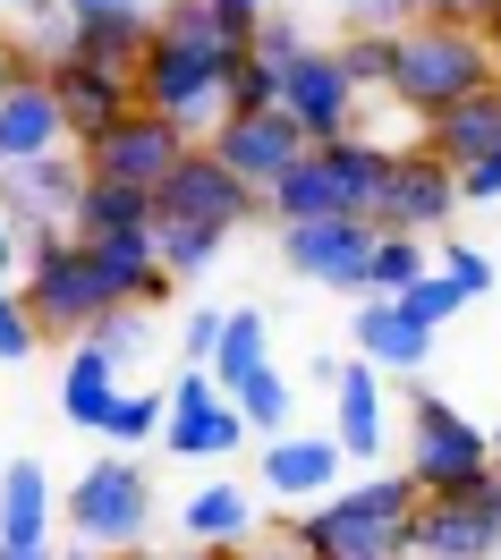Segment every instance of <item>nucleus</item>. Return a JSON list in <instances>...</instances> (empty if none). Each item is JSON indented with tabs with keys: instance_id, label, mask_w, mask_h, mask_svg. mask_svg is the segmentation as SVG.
<instances>
[{
	"instance_id": "ea45409f",
	"label": "nucleus",
	"mask_w": 501,
	"mask_h": 560,
	"mask_svg": "<svg viewBox=\"0 0 501 560\" xmlns=\"http://www.w3.org/2000/svg\"><path fill=\"white\" fill-rule=\"evenodd\" d=\"M43 349L35 315H26V298H18V280H0V365H26Z\"/></svg>"
},
{
	"instance_id": "39448f33",
	"label": "nucleus",
	"mask_w": 501,
	"mask_h": 560,
	"mask_svg": "<svg viewBox=\"0 0 501 560\" xmlns=\"http://www.w3.org/2000/svg\"><path fill=\"white\" fill-rule=\"evenodd\" d=\"M18 298H26V315H35V331H51V340H85V323L110 306V289L94 280V264H85V246L69 238V230H35V238H18Z\"/></svg>"
},
{
	"instance_id": "8fccbe9b",
	"label": "nucleus",
	"mask_w": 501,
	"mask_h": 560,
	"mask_svg": "<svg viewBox=\"0 0 501 560\" xmlns=\"http://www.w3.org/2000/svg\"><path fill=\"white\" fill-rule=\"evenodd\" d=\"M119 560H230V552H221V544H179V552H144V544H137V552H119Z\"/></svg>"
},
{
	"instance_id": "3c124183",
	"label": "nucleus",
	"mask_w": 501,
	"mask_h": 560,
	"mask_svg": "<svg viewBox=\"0 0 501 560\" xmlns=\"http://www.w3.org/2000/svg\"><path fill=\"white\" fill-rule=\"evenodd\" d=\"M119 9H144V0H69V26L77 18H119Z\"/></svg>"
},
{
	"instance_id": "9b49d317",
	"label": "nucleus",
	"mask_w": 501,
	"mask_h": 560,
	"mask_svg": "<svg viewBox=\"0 0 501 560\" xmlns=\"http://www.w3.org/2000/svg\"><path fill=\"white\" fill-rule=\"evenodd\" d=\"M179 153H187V137L171 128V119H162V110H144V103H137V110H119L103 137L77 144L85 178H110V187H144V196L162 187V171H171Z\"/></svg>"
},
{
	"instance_id": "bb28decb",
	"label": "nucleus",
	"mask_w": 501,
	"mask_h": 560,
	"mask_svg": "<svg viewBox=\"0 0 501 560\" xmlns=\"http://www.w3.org/2000/svg\"><path fill=\"white\" fill-rule=\"evenodd\" d=\"M144 35H153V9H119V18H77L69 51L77 60H103V69H137Z\"/></svg>"
},
{
	"instance_id": "f03ea898",
	"label": "nucleus",
	"mask_w": 501,
	"mask_h": 560,
	"mask_svg": "<svg viewBox=\"0 0 501 560\" xmlns=\"http://www.w3.org/2000/svg\"><path fill=\"white\" fill-rule=\"evenodd\" d=\"M383 162H392V144H374L365 128H349V137H331V144H306L264 187V221L272 230L281 221H365L374 187H383Z\"/></svg>"
},
{
	"instance_id": "6ab92c4d",
	"label": "nucleus",
	"mask_w": 501,
	"mask_h": 560,
	"mask_svg": "<svg viewBox=\"0 0 501 560\" xmlns=\"http://www.w3.org/2000/svg\"><path fill=\"white\" fill-rule=\"evenodd\" d=\"M94 280L110 289V306H162L171 298V272L153 264V230H103V238H77Z\"/></svg>"
},
{
	"instance_id": "f3484780",
	"label": "nucleus",
	"mask_w": 501,
	"mask_h": 560,
	"mask_svg": "<svg viewBox=\"0 0 501 560\" xmlns=\"http://www.w3.org/2000/svg\"><path fill=\"white\" fill-rule=\"evenodd\" d=\"M340 442L331 433H272L264 451H255V492L264 501H281V510H306V501H323V492L340 485Z\"/></svg>"
},
{
	"instance_id": "2eb2a0df",
	"label": "nucleus",
	"mask_w": 501,
	"mask_h": 560,
	"mask_svg": "<svg viewBox=\"0 0 501 560\" xmlns=\"http://www.w3.org/2000/svg\"><path fill=\"white\" fill-rule=\"evenodd\" d=\"M365 255H374V221H281V264L331 298H365Z\"/></svg>"
},
{
	"instance_id": "412c9836",
	"label": "nucleus",
	"mask_w": 501,
	"mask_h": 560,
	"mask_svg": "<svg viewBox=\"0 0 501 560\" xmlns=\"http://www.w3.org/2000/svg\"><path fill=\"white\" fill-rule=\"evenodd\" d=\"M331 442H340V458H383V442H392L383 374L358 357H340V383H331Z\"/></svg>"
},
{
	"instance_id": "2f4dec72",
	"label": "nucleus",
	"mask_w": 501,
	"mask_h": 560,
	"mask_svg": "<svg viewBox=\"0 0 501 560\" xmlns=\"http://www.w3.org/2000/svg\"><path fill=\"white\" fill-rule=\"evenodd\" d=\"M230 408H238V424H247L255 442H272V433H289V374H281V365H255L247 383L230 390Z\"/></svg>"
},
{
	"instance_id": "4468645a",
	"label": "nucleus",
	"mask_w": 501,
	"mask_h": 560,
	"mask_svg": "<svg viewBox=\"0 0 501 560\" xmlns=\"http://www.w3.org/2000/svg\"><path fill=\"white\" fill-rule=\"evenodd\" d=\"M77 196H85V162H77V144L0 171V221H9L18 238H35V230H69Z\"/></svg>"
},
{
	"instance_id": "a19ab883",
	"label": "nucleus",
	"mask_w": 501,
	"mask_h": 560,
	"mask_svg": "<svg viewBox=\"0 0 501 560\" xmlns=\"http://www.w3.org/2000/svg\"><path fill=\"white\" fill-rule=\"evenodd\" d=\"M442 272L459 280L467 298H485V289H493V255H485V246H459V238H451V246H442Z\"/></svg>"
},
{
	"instance_id": "f8f14e48",
	"label": "nucleus",
	"mask_w": 501,
	"mask_h": 560,
	"mask_svg": "<svg viewBox=\"0 0 501 560\" xmlns=\"http://www.w3.org/2000/svg\"><path fill=\"white\" fill-rule=\"evenodd\" d=\"M358 85L340 77V60H331V43H306L298 60H281V119L298 128L306 144H331L358 128Z\"/></svg>"
},
{
	"instance_id": "7ed1b4c3",
	"label": "nucleus",
	"mask_w": 501,
	"mask_h": 560,
	"mask_svg": "<svg viewBox=\"0 0 501 560\" xmlns=\"http://www.w3.org/2000/svg\"><path fill=\"white\" fill-rule=\"evenodd\" d=\"M493 85V51L476 26H451V18H408L399 26V60H392V103L433 119V110L467 103Z\"/></svg>"
},
{
	"instance_id": "aec40b11",
	"label": "nucleus",
	"mask_w": 501,
	"mask_h": 560,
	"mask_svg": "<svg viewBox=\"0 0 501 560\" xmlns=\"http://www.w3.org/2000/svg\"><path fill=\"white\" fill-rule=\"evenodd\" d=\"M60 144H69V119L51 103L43 69L9 77V94H0V171L9 162H35V153H60Z\"/></svg>"
},
{
	"instance_id": "4c0bfd02",
	"label": "nucleus",
	"mask_w": 501,
	"mask_h": 560,
	"mask_svg": "<svg viewBox=\"0 0 501 560\" xmlns=\"http://www.w3.org/2000/svg\"><path fill=\"white\" fill-rule=\"evenodd\" d=\"M399 306H408V323L442 331V323L459 315V306H476V298H467V289H459L451 272H426V280H408V289H399Z\"/></svg>"
},
{
	"instance_id": "4d7b16f0",
	"label": "nucleus",
	"mask_w": 501,
	"mask_h": 560,
	"mask_svg": "<svg viewBox=\"0 0 501 560\" xmlns=\"http://www.w3.org/2000/svg\"><path fill=\"white\" fill-rule=\"evenodd\" d=\"M485 442H493V458H501V424H493V433H485Z\"/></svg>"
},
{
	"instance_id": "6e6d98bb",
	"label": "nucleus",
	"mask_w": 501,
	"mask_h": 560,
	"mask_svg": "<svg viewBox=\"0 0 501 560\" xmlns=\"http://www.w3.org/2000/svg\"><path fill=\"white\" fill-rule=\"evenodd\" d=\"M51 560H110V552H94V544H69V552H51Z\"/></svg>"
},
{
	"instance_id": "a878e982",
	"label": "nucleus",
	"mask_w": 501,
	"mask_h": 560,
	"mask_svg": "<svg viewBox=\"0 0 501 560\" xmlns=\"http://www.w3.org/2000/svg\"><path fill=\"white\" fill-rule=\"evenodd\" d=\"M255 365H272V323L255 315V306H238V315H221L213 357H205V374H213V390H238V383L255 374Z\"/></svg>"
},
{
	"instance_id": "b1692460",
	"label": "nucleus",
	"mask_w": 501,
	"mask_h": 560,
	"mask_svg": "<svg viewBox=\"0 0 501 560\" xmlns=\"http://www.w3.org/2000/svg\"><path fill=\"white\" fill-rule=\"evenodd\" d=\"M433 153V162H451V171H467L476 153H493L501 144V94L485 85V94H467V103H451V110H433L426 119V137H417Z\"/></svg>"
},
{
	"instance_id": "1a4fd4ad",
	"label": "nucleus",
	"mask_w": 501,
	"mask_h": 560,
	"mask_svg": "<svg viewBox=\"0 0 501 560\" xmlns=\"http://www.w3.org/2000/svg\"><path fill=\"white\" fill-rule=\"evenodd\" d=\"M374 230H399V238H433V230H451L459 221V178L451 162H433L426 144H399L392 162H383V187H374V212H365Z\"/></svg>"
},
{
	"instance_id": "0eeeda50",
	"label": "nucleus",
	"mask_w": 501,
	"mask_h": 560,
	"mask_svg": "<svg viewBox=\"0 0 501 560\" xmlns=\"http://www.w3.org/2000/svg\"><path fill=\"white\" fill-rule=\"evenodd\" d=\"M408 560H501V458L451 492H417Z\"/></svg>"
},
{
	"instance_id": "7c9ffc66",
	"label": "nucleus",
	"mask_w": 501,
	"mask_h": 560,
	"mask_svg": "<svg viewBox=\"0 0 501 560\" xmlns=\"http://www.w3.org/2000/svg\"><path fill=\"white\" fill-rule=\"evenodd\" d=\"M85 340H94L119 374H128V365H144V357H153V306H103V315L85 323Z\"/></svg>"
},
{
	"instance_id": "5701e85b",
	"label": "nucleus",
	"mask_w": 501,
	"mask_h": 560,
	"mask_svg": "<svg viewBox=\"0 0 501 560\" xmlns=\"http://www.w3.org/2000/svg\"><path fill=\"white\" fill-rule=\"evenodd\" d=\"M426 357H433V331L408 323L399 298H358V365H374V374H417Z\"/></svg>"
},
{
	"instance_id": "a18cd8bd",
	"label": "nucleus",
	"mask_w": 501,
	"mask_h": 560,
	"mask_svg": "<svg viewBox=\"0 0 501 560\" xmlns=\"http://www.w3.org/2000/svg\"><path fill=\"white\" fill-rule=\"evenodd\" d=\"M349 26H408V0H331Z\"/></svg>"
},
{
	"instance_id": "6e6552de",
	"label": "nucleus",
	"mask_w": 501,
	"mask_h": 560,
	"mask_svg": "<svg viewBox=\"0 0 501 560\" xmlns=\"http://www.w3.org/2000/svg\"><path fill=\"white\" fill-rule=\"evenodd\" d=\"M485 467H493L485 424H467L451 399L417 390V399H408V485L417 492H451V485H467V476H485Z\"/></svg>"
},
{
	"instance_id": "e433bc0d",
	"label": "nucleus",
	"mask_w": 501,
	"mask_h": 560,
	"mask_svg": "<svg viewBox=\"0 0 501 560\" xmlns=\"http://www.w3.org/2000/svg\"><path fill=\"white\" fill-rule=\"evenodd\" d=\"M153 35H171V43H205V51H247V43L230 35V26H221L213 9H205V0H162V9H153Z\"/></svg>"
},
{
	"instance_id": "58836bf2",
	"label": "nucleus",
	"mask_w": 501,
	"mask_h": 560,
	"mask_svg": "<svg viewBox=\"0 0 501 560\" xmlns=\"http://www.w3.org/2000/svg\"><path fill=\"white\" fill-rule=\"evenodd\" d=\"M306 43H315V35H306V18H289V9H264V18H255V35H247V51L281 69V60H298Z\"/></svg>"
},
{
	"instance_id": "f704fd0d",
	"label": "nucleus",
	"mask_w": 501,
	"mask_h": 560,
	"mask_svg": "<svg viewBox=\"0 0 501 560\" xmlns=\"http://www.w3.org/2000/svg\"><path fill=\"white\" fill-rule=\"evenodd\" d=\"M221 246H230L221 230H196V221H153V264H162L171 280H196Z\"/></svg>"
},
{
	"instance_id": "de8ad7c7",
	"label": "nucleus",
	"mask_w": 501,
	"mask_h": 560,
	"mask_svg": "<svg viewBox=\"0 0 501 560\" xmlns=\"http://www.w3.org/2000/svg\"><path fill=\"white\" fill-rule=\"evenodd\" d=\"M213 331H221L213 306H196V315H187V365H205V357H213Z\"/></svg>"
},
{
	"instance_id": "cd10ccee",
	"label": "nucleus",
	"mask_w": 501,
	"mask_h": 560,
	"mask_svg": "<svg viewBox=\"0 0 501 560\" xmlns=\"http://www.w3.org/2000/svg\"><path fill=\"white\" fill-rule=\"evenodd\" d=\"M103 230H153V196H144V187L85 178V196H77V212H69V238H103Z\"/></svg>"
},
{
	"instance_id": "13d9d810",
	"label": "nucleus",
	"mask_w": 501,
	"mask_h": 560,
	"mask_svg": "<svg viewBox=\"0 0 501 560\" xmlns=\"http://www.w3.org/2000/svg\"><path fill=\"white\" fill-rule=\"evenodd\" d=\"M493 94H501V77H493Z\"/></svg>"
},
{
	"instance_id": "a211bd4d",
	"label": "nucleus",
	"mask_w": 501,
	"mask_h": 560,
	"mask_svg": "<svg viewBox=\"0 0 501 560\" xmlns=\"http://www.w3.org/2000/svg\"><path fill=\"white\" fill-rule=\"evenodd\" d=\"M205 153H213V162L238 178V187H255V196H264V187H272V178H281L289 162L306 153V137L289 128L281 110H238V119H221L213 137H205Z\"/></svg>"
},
{
	"instance_id": "20e7f679",
	"label": "nucleus",
	"mask_w": 501,
	"mask_h": 560,
	"mask_svg": "<svg viewBox=\"0 0 501 560\" xmlns=\"http://www.w3.org/2000/svg\"><path fill=\"white\" fill-rule=\"evenodd\" d=\"M230 60H238V51H205V43L144 35L128 85H137V103L162 110V119H171L187 144H205V137L221 128V77H230Z\"/></svg>"
},
{
	"instance_id": "864d4df0",
	"label": "nucleus",
	"mask_w": 501,
	"mask_h": 560,
	"mask_svg": "<svg viewBox=\"0 0 501 560\" xmlns=\"http://www.w3.org/2000/svg\"><path fill=\"white\" fill-rule=\"evenodd\" d=\"M476 35H485V51H493V77H501V9L485 18V26H476Z\"/></svg>"
},
{
	"instance_id": "4be33fe9",
	"label": "nucleus",
	"mask_w": 501,
	"mask_h": 560,
	"mask_svg": "<svg viewBox=\"0 0 501 560\" xmlns=\"http://www.w3.org/2000/svg\"><path fill=\"white\" fill-rule=\"evenodd\" d=\"M247 535H264V492L255 485H196L179 510V544H221L238 552Z\"/></svg>"
},
{
	"instance_id": "c03bdc74",
	"label": "nucleus",
	"mask_w": 501,
	"mask_h": 560,
	"mask_svg": "<svg viewBox=\"0 0 501 560\" xmlns=\"http://www.w3.org/2000/svg\"><path fill=\"white\" fill-rule=\"evenodd\" d=\"M501 0H408V18H451V26H485Z\"/></svg>"
},
{
	"instance_id": "c9c22d12",
	"label": "nucleus",
	"mask_w": 501,
	"mask_h": 560,
	"mask_svg": "<svg viewBox=\"0 0 501 560\" xmlns=\"http://www.w3.org/2000/svg\"><path fill=\"white\" fill-rule=\"evenodd\" d=\"M238 110H281V69L255 60V51H238L221 77V119H238Z\"/></svg>"
},
{
	"instance_id": "9d476101",
	"label": "nucleus",
	"mask_w": 501,
	"mask_h": 560,
	"mask_svg": "<svg viewBox=\"0 0 501 560\" xmlns=\"http://www.w3.org/2000/svg\"><path fill=\"white\" fill-rule=\"evenodd\" d=\"M153 221H196V230H221V238H230V230L264 221V196L238 187L205 144H187L179 162L162 171V187H153Z\"/></svg>"
},
{
	"instance_id": "dca6fc26",
	"label": "nucleus",
	"mask_w": 501,
	"mask_h": 560,
	"mask_svg": "<svg viewBox=\"0 0 501 560\" xmlns=\"http://www.w3.org/2000/svg\"><path fill=\"white\" fill-rule=\"evenodd\" d=\"M43 85H51L60 119H69V144L103 137V128L119 119V110H137V85H128V69L77 60V51H51V60H43Z\"/></svg>"
},
{
	"instance_id": "79ce46f5",
	"label": "nucleus",
	"mask_w": 501,
	"mask_h": 560,
	"mask_svg": "<svg viewBox=\"0 0 501 560\" xmlns=\"http://www.w3.org/2000/svg\"><path fill=\"white\" fill-rule=\"evenodd\" d=\"M451 178H459V205H501V144H493V153H476V162L451 171Z\"/></svg>"
},
{
	"instance_id": "72a5a7b5",
	"label": "nucleus",
	"mask_w": 501,
	"mask_h": 560,
	"mask_svg": "<svg viewBox=\"0 0 501 560\" xmlns=\"http://www.w3.org/2000/svg\"><path fill=\"white\" fill-rule=\"evenodd\" d=\"M408 280H426V238L374 230V255H365V298H399Z\"/></svg>"
},
{
	"instance_id": "09e8293b",
	"label": "nucleus",
	"mask_w": 501,
	"mask_h": 560,
	"mask_svg": "<svg viewBox=\"0 0 501 560\" xmlns=\"http://www.w3.org/2000/svg\"><path fill=\"white\" fill-rule=\"evenodd\" d=\"M26 69H35V51H26V43L0 26V94H9V77H26Z\"/></svg>"
},
{
	"instance_id": "393cba45",
	"label": "nucleus",
	"mask_w": 501,
	"mask_h": 560,
	"mask_svg": "<svg viewBox=\"0 0 501 560\" xmlns=\"http://www.w3.org/2000/svg\"><path fill=\"white\" fill-rule=\"evenodd\" d=\"M0 544H51V467L0 458Z\"/></svg>"
},
{
	"instance_id": "473e14b6",
	"label": "nucleus",
	"mask_w": 501,
	"mask_h": 560,
	"mask_svg": "<svg viewBox=\"0 0 501 560\" xmlns=\"http://www.w3.org/2000/svg\"><path fill=\"white\" fill-rule=\"evenodd\" d=\"M162 408H171L162 390H110V408L94 417V433H103L110 451H137V442H153V433H162Z\"/></svg>"
},
{
	"instance_id": "c756f323",
	"label": "nucleus",
	"mask_w": 501,
	"mask_h": 560,
	"mask_svg": "<svg viewBox=\"0 0 501 560\" xmlns=\"http://www.w3.org/2000/svg\"><path fill=\"white\" fill-rule=\"evenodd\" d=\"M331 60H340V77H349V85H358V94H392L399 26H349V35L331 43Z\"/></svg>"
},
{
	"instance_id": "37998d69",
	"label": "nucleus",
	"mask_w": 501,
	"mask_h": 560,
	"mask_svg": "<svg viewBox=\"0 0 501 560\" xmlns=\"http://www.w3.org/2000/svg\"><path fill=\"white\" fill-rule=\"evenodd\" d=\"M230 560H315V552H306L289 526H264V535H247V544H238Z\"/></svg>"
},
{
	"instance_id": "49530a36",
	"label": "nucleus",
	"mask_w": 501,
	"mask_h": 560,
	"mask_svg": "<svg viewBox=\"0 0 501 560\" xmlns=\"http://www.w3.org/2000/svg\"><path fill=\"white\" fill-rule=\"evenodd\" d=\"M205 9H213L221 26H230V35L247 43V35H255V18H264V9H272V0H205Z\"/></svg>"
},
{
	"instance_id": "f257e3e1",
	"label": "nucleus",
	"mask_w": 501,
	"mask_h": 560,
	"mask_svg": "<svg viewBox=\"0 0 501 560\" xmlns=\"http://www.w3.org/2000/svg\"><path fill=\"white\" fill-rule=\"evenodd\" d=\"M408 518H417V485L408 467H383V476H358V485H331L323 501H306L289 535L315 560H408Z\"/></svg>"
},
{
	"instance_id": "423d86ee",
	"label": "nucleus",
	"mask_w": 501,
	"mask_h": 560,
	"mask_svg": "<svg viewBox=\"0 0 501 560\" xmlns=\"http://www.w3.org/2000/svg\"><path fill=\"white\" fill-rule=\"evenodd\" d=\"M69 535L77 544H94V552H137L144 535H153V476H144L128 451H110V458H94L85 476L69 485Z\"/></svg>"
},
{
	"instance_id": "5fc2aeb1",
	"label": "nucleus",
	"mask_w": 501,
	"mask_h": 560,
	"mask_svg": "<svg viewBox=\"0 0 501 560\" xmlns=\"http://www.w3.org/2000/svg\"><path fill=\"white\" fill-rule=\"evenodd\" d=\"M0 560H51V544H0Z\"/></svg>"
},
{
	"instance_id": "603ef678",
	"label": "nucleus",
	"mask_w": 501,
	"mask_h": 560,
	"mask_svg": "<svg viewBox=\"0 0 501 560\" xmlns=\"http://www.w3.org/2000/svg\"><path fill=\"white\" fill-rule=\"evenodd\" d=\"M0 280H18V230L0 221Z\"/></svg>"
},
{
	"instance_id": "c85d7f7f",
	"label": "nucleus",
	"mask_w": 501,
	"mask_h": 560,
	"mask_svg": "<svg viewBox=\"0 0 501 560\" xmlns=\"http://www.w3.org/2000/svg\"><path fill=\"white\" fill-rule=\"evenodd\" d=\"M110 390H119V365H110L94 340H77V349H69V374H60V417H69V424H94L110 408Z\"/></svg>"
},
{
	"instance_id": "ddd939ff",
	"label": "nucleus",
	"mask_w": 501,
	"mask_h": 560,
	"mask_svg": "<svg viewBox=\"0 0 501 560\" xmlns=\"http://www.w3.org/2000/svg\"><path fill=\"white\" fill-rule=\"evenodd\" d=\"M171 408H162V451L171 458H230L238 442H247V424H238V408H230V390H213V374L205 365H179V383L162 390Z\"/></svg>"
}]
</instances>
